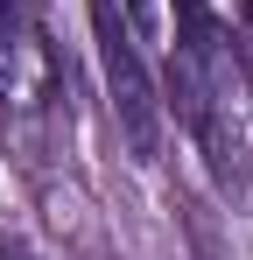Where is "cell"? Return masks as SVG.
<instances>
[{
    "instance_id": "obj_1",
    "label": "cell",
    "mask_w": 253,
    "mask_h": 260,
    "mask_svg": "<svg viewBox=\"0 0 253 260\" xmlns=\"http://www.w3.org/2000/svg\"><path fill=\"white\" fill-rule=\"evenodd\" d=\"M91 7V49H99V78H106V106H113V127L126 134L134 162H155L162 155V91L141 63V28L126 21L120 0H84Z\"/></svg>"
},
{
    "instance_id": "obj_2",
    "label": "cell",
    "mask_w": 253,
    "mask_h": 260,
    "mask_svg": "<svg viewBox=\"0 0 253 260\" xmlns=\"http://www.w3.org/2000/svg\"><path fill=\"white\" fill-rule=\"evenodd\" d=\"M36 36V14H28V0H0V71H7V56Z\"/></svg>"
},
{
    "instance_id": "obj_3",
    "label": "cell",
    "mask_w": 253,
    "mask_h": 260,
    "mask_svg": "<svg viewBox=\"0 0 253 260\" xmlns=\"http://www.w3.org/2000/svg\"><path fill=\"white\" fill-rule=\"evenodd\" d=\"M126 7V21H134V28H155V0H120Z\"/></svg>"
},
{
    "instance_id": "obj_4",
    "label": "cell",
    "mask_w": 253,
    "mask_h": 260,
    "mask_svg": "<svg viewBox=\"0 0 253 260\" xmlns=\"http://www.w3.org/2000/svg\"><path fill=\"white\" fill-rule=\"evenodd\" d=\"M0 260H28V246H21V239H7V232H0Z\"/></svg>"
}]
</instances>
